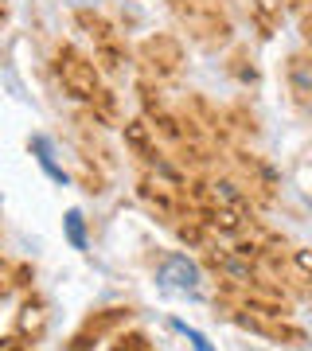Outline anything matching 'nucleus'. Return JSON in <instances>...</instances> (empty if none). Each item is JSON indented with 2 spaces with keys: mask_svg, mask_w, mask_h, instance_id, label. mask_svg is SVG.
Listing matches in <instances>:
<instances>
[{
  "mask_svg": "<svg viewBox=\"0 0 312 351\" xmlns=\"http://www.w3.org/2000/svg\"><path fill=\"white\" fill-rule=\"evenodd\" d=\"M156 285H160V293H172V297H200L203 274L187 254H172V258H164L160 269H156Z\"/></svg>",
  "mask_w": 312,
  "mask_h": 351,
  "instance_id": "f257e3e1",
  "label": "nucleus"
},
{
  "mask_svg": "<svg viewBox=\"0 0 312 351\" xmlns=\"http://www.w3.org/2000/svg\"><path fill=\"white\" fill-rule=\"evenodd\" d=\"M67 63H59V78H62V86L71 90L75 98H82V101H94L101 94L98 90V75H94V63H86V59H78V55H62Z\"/></svg>",
  "mask_w": 312,
  "mask_h": 351,
  "instance_id": "f03ea898",
  "label": "nucleus"
},
{
  "mask_svg": "<svg viewBox=\"0 0 312 351\" xmlns=\"http://www.w3.org/2000/svg\"><path fill=\"white\" fill-rule=\"evenodd\" d=\"M32 152H36L39 168H43V172H47L51 180H55V184H67V180H71V176L62 172V164L55 160V145H51V137H43V133H36V137H32Z\"/></svg>",
  "mask_w": 312,
  "mask_h": 351,
  "instance_id": "7ed1b4c3",
  "label": "nucleus"
},
{
  "mask_svg": "<svg viewBox=\"0 0 312 351\" xmlns=\"http://www.w3.org/2000/svg\"><path fill=\"white\" fill-rule=\"evenodd\" d=\"M62 230H67V242H71L75 250H86V219H82V211L62 215Z\"/></svg>",
  "mask_w": 312,
  "mask_h": 351,
  "instance_id": "20e7f679",
  "label": "nucleus"
},
{
  "mask_svg": "<svg viewBox=\"0 0 312 351\" xmlns=\"http://www.w3.org/2000/svg\"><path fill=\"white\" fill-rule=\"evenodd\" d=\"M172 328L180 332V336H187V343H191V351H215L211 339L203 336V332H195V328H187L184 320H172Z\"/></svg>",
  "mask_w": 312,
  "mask_h": 351,
  "instance_id": "39448f33",
  "label": "nucleus"
},
{
  "mask_svg": "<svg viewBox=\"0 0 312 351\" xmlns=\"http://www.w3.org/2000/svg\"><path fill=\"white\" fill-rule=\"evenodd\" d=\"M277 4H281V0H258V12L269 16V12H277Z\"/></svg>",
  "mask_w": 312,
  "mask_h": 351,
  "instance_id": "423d86ee",
  "label": "nucleus"
}]
</instances>
